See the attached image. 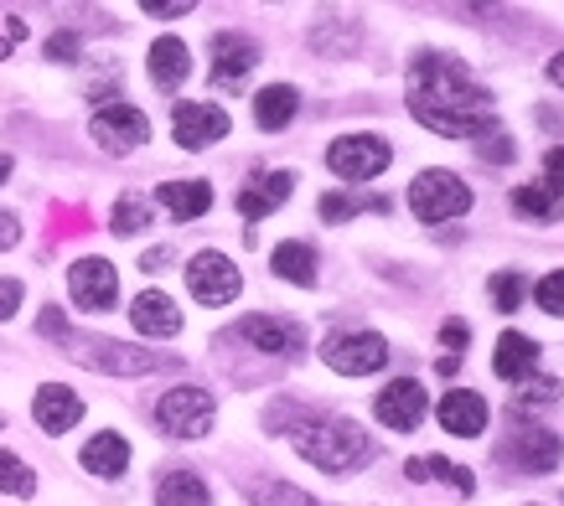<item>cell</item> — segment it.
Segmentation results:
<instances>
[{
    "label": "cell",
    "instance_id": "cell-1",
    "mask_svg": "<svg viewBox=\"0 0 564 506\" xmlns=\"http://www.w3.org/2000/svg\"><path fill=\"white\" fill-rule=\"evenodd\" d=\"M404 99H410V114L425 124L430 135H445V140H481L497 124L492 94L451 52H430V47L414 52Z\"/></svg>",
    "mask_w": 564,
    "mask_h": 506
},
{
    "label": "cell",
    "instance_id": "cell-2",
    "mask_svg": "<svg viewBox=\"0 0 564 506\" xmlns=\"http://www.w3.org/2000/svg\"><path fill=\"white\" fill-rule=\"evenodd\" d=\"M264 429H270V435H291L295 455L311 460V465L326 475H352L378 455L373 435H368L358 419L326 414V408H311V404H274L270 414H264Z\"/></svg>",
    "mask_w": 564,
    "mask_h": 506
},
{
    "label": "cell",
    "instance_id": "cell-3",
    "mask_svg": "<svg viewBox=\"0 0 564 506\" xmlns=\"http://www.w3.org/2000/svg\"><path fill=\"white\" fill-rule=\"evenodd\" d=\"M63 346H68V356L78 367L104 372V377H151V372H161V367H176V356L145 352V346H124V341H109V337H84V331H73Z\"/></svg>",
    "mask_w": 564,
    "mask_h": 506
},
{
    "label": "cell",
    "instance_id": "cell-4",
    "mask_svg": "<svg viewBox=\"0 0 564 506\" xmlns=\"http://www.w3.org/2000/svg\"><path fill=\"white\" fill-rule=\"evenodd\" d=\"M410 212L420 222H451V218H466L471 212V186L456 176V170H441V166H430V170H420L410 182Z\"/></svg>",
    "mask_w": 564,
    "mask_h": 506
},
{
    "label": "cell",
    "instance_id": "cell-5",
    "mask_svg": "<svg viewBox=\"0 0 564 506\" xmlns=\"http://www.w3.org/2000/svg\"><path fill=\"white\" fill-rule=\"evenodd\" d=\"M151 419L161 435L172 439H203L207 429H213V419H218V404H213V393L207 388H166L161 398H155Z\"/></svg>",
    "mask_w": 564,
    "mask_h": 506
},
{
    "label": "cell",
    "instance_id": "cell-6",
    "mask_svg": "<svg viewBox=\"0 0 564 506\" xmlns=\"http://www.w3.org/2000/svg\"><path fill=\"white\" fill-rule=\"evenodd\" d=\"M322 362L343 377H373L383 362H389V341L378 331H362V326H343L322 341Z\"/></svg>",
    "mask_w": 564,
    "mask_h": 506
},
{
    "label": "cell",
    "instance_id": "cell-7",
    "mask_svg": "<svg viewBox=\"0 0 564 506\" xmlns=\"http://www.w3.org/2000/svg\"><path fill=\"white\" fill-rule=\"evenodd\" d=\"M497 460H502L508 471L549 475L564 460V439L554 435V429H544V424H508V439H502Z\"/></svg>",
    "mask_w": 564,
    "mask_h": 506
},
{
    "label": "cell",
    "instance_id": "cell-8",
    "mask_svg": "<svg viewBox=\"0 0 564 506\" xmlns=\"http://www.w3.org/2000/svg\"><path fill=\"white\" fill-rule=\"evenodd\" d=\"M187 289H192V300L197 305L223 310V305H234L243 295V274H239V264H234L228 253L203 249V253H192L187 258Z\"/></svg>",
    "mask_w": 564,
    "mask_h": 506
},
{
    "label": "cell",
    "instance_id": "cell-9",
    "mask_svg": "<svg viewBox=\"0 0 564 506\" xmlns=\"http://www.w3.org/2000/svg\"><path fill=\"white\" fill-rule=\"evenodd\" d=\"M389 161H393V145L383 135H343L326 145V166L343 182H373V176L389 170Z\"/></svg>",
    "mask_w": 564,
    "mask_h": 506
},
{
    "label": "cell",
    "instance_id": "cell-10",
    "mask_svg": "<svg viewBox=\"0 0 564 506\" xmlns=\"http://www.w3.org/2000/svg\"><path fill=\"white\" fill-rule=\"evenodd\" d=\"M88 135H94L99 151L130 155V151H140V145L151 140V119L140 114L135 103H99L94 119H88Z\"/></svg>",
    "mask_w": 564,
    "mask_h": 506
},
{
    "label": "cell",
    "instance_id": "cell-11",
    "mask_svg": "<svg viewBox=\"0 0 564 506\" xmlns=\"http://www.w3.org/2000/svg\"><path fill=\"white\" fill-rule=\"evenodd\" d=\"M207 57H213V84L228 88V94H239L243 78L259 68L264 47H259L249 32H218L207 42Z\"/></svg>",
    "mask_w": 564,
    "mask_h": 506
},
{
    "label": "cell",
    "instance_id": "cell-12",
    "mask_svg": "<svg viewBox=\"0 0 564 506\" xmlns=\"http://www.w3.org/2000/svg\"><path fill=\"white\" fill-rule=\"evenodd\" d=\"M68 295L78 310H88V316H99V310H115V300H120V274H115V264L109 258H99V253H88V258H78L68 270Z\"/></svg>",
    "mask_w": 564,
    "mask_h": 506
},
{
    "label": "cell",
    "instance_id": "cell-13",
    "mask_svg": "<svg viewBox=\"0 0 564 506\" xmlns=\"http://www.w3.org/2000/svg\"><path fill=\"white\" fill-rule=\"evenodd\" d=\"M373 414L383 429H393V435H414L430 414V393L420 388L414 377H393L389 388L373 398Z\"/></svg>",
    "mask_w": 564,
    "mask_h": 506
},
{
    "label": "cell",
    "instance_id": "cell-14",
    "mask_svg": "<svg viewBox=\"0 0 564 506\" xmlns=\"http://www.w3.org/2000/svg\"><path fill=\"white\" fill-rule=\"evenodd\" d=\"M239 337L264 356H301L306 352V326L291 316H243Z\"/></svg>",
    "mask_w": 564,
    "mask_h": 506
},
{
    "label": "cell",
    "instance_id": "cell-15",
    "mask_svg": "<svg viewBox=\"0 0 564 506\" xmlns=\"http://www.w3.org/2000/svg\"><path fill=\"white\" fill-rule=\"evenodd\" d=\"M228 135V114L218 103H176L172 109V140L182 151H207Z\"/></svg>",
    "mask_w": 564,
    "mask_h": 506
},
{
    "label": "cell",
    "instance_id": "cell-16",
    "mask_svg": "<svg viewBox=\"0 0 564 506\" xmlns=\"http://www.w3.org/2000/svg\"><path fill=\"white\" fill-rule=\"evenodd\" d=\"M435 419H441L445 435L477 439L481 429H487V419H492V408H487V398H481L477 388H451L441 404H435Z\"/></svg>",
    "mask_w": 564,
    "mask_h": 506
},
{
    "label": "cell",
    "instance_id": "cell-17",
    "mask_svg": "<svg viewBox=\"0 0 564 506\" xmlns=\"http://www.w3.org/2000/svg\"><path fill=\"white\" fill-rule=\"evenodd\" d=\"M130 326L151 341H172L182 331V305L166 289H140L135 300H130Z\"/></svg>",
    "mask_w": 564,
    "mask_h": 506
},
{
    "label": "cell",
    "instance_id": "cell-18",
    "mask_svg": "<svg viewBox=\"0 0 564 506\" xmlns=\"http://www.w3.org/2000/svg\"><path fill=\"white\" fill-rule=\"evenodd\" d=\"M291 191H295V170H254L239 191L243 222H259V218H270V212H280Z\"/></svg>",
    "mask_w": 564,
    "mask_h": 506
},
{
    "label": "cell",
    "instance_id": "cell-19",
    "mask_svg": "<svg viewBox=\"0 0 564 506\" xmlns=\"http://www.w3.org/2000/svg\"><path fill=\"white\" fill-rule=\"evenodd\" d=\"M32 419L42 435H68L73 424L84 419V398H78L68 383H42L32 398Z\"/></svg>",
    "mask_w": 564,
    "mask_h": 506
},
{
    "label": "cell",
    "instance_id": "cell-20",
    "mask_svg": "<svg viewBox=\"0 0 564 506\" xmlns=\"http://www.w3.org/2000/svg\"><path fill=\"white\" fill-rule=\"evenodd\" d=\"M145 68H151V84L161 94H176V88L192 78V52L182 36H155L151 52H145Z\"/></svg>",
    "mask_w": 564,
    "mask_h": 506
},
{
    "label": "cell",
    "instance_id": "cell-21",
    "mask_svg": "<svg viewBox=\"0 0 564 506\" xmlns=\"http://www.w3.org/2000/svg\"><path fill=\"white\" fill-rule=\"evenodd\" d=\"M492 372L502 383H529L539 377V341L523 337V331H502L492 352Z\"/></svg>",
    "mask_w": 564,
    "mask_h": 506
},
{
    "label": "cell",
    "instance_id": "cell-22",
    "mask_svg": "<svg viewBox=\"0 0 564 506\" xmlns=\"http://www.w3.org/2000/svg\"><path fill=\"white\" fill-rule=\"evenodd\" d=\"M88 475H99V481H115V475L130 471V439L115 435V429H99V435L88 439L84 450H78Z\"/></svg>",
    "mask_w": 564,
    "mask_h": 506
},
{
    "label": "cell",
    "instance_id": "cell-23",
    "mask_svg": "<svg viewBox=\"0 0 564 506\" xmlns=\"http://www.w3.org/2000/svg\"><path fill=\"white\" fill-rule=\"evenodd\" d=\"M295 114H301V88H291V84H264L254 94V124L264 130V135L291 130Z\"/></svg>",
    "mask_w": 564,
    "mask_h": 506
},
{
    "label": "cell",
    "instance_id": "cell-24",
    "mask_svg": "<svg viewBox=\"0 0 564 506\" xmlns=\"http://www.w3.org/2000/svg\"><path fill=\"white\" fill-rule=\"evenodd\" d=\"M270 270H274V279H285V285L311 289V285H316V274H322V258H316V249H311V243L285 238V243L270 253Z\"/></svg>",
    "mask_w": 564,
    "mask_h": 506
},
{
    "label": "cell",
    "instance_id": "cell-25",
    "mask_svg": "<svg viewBox=\"0 0 564 506\" xmlns=\"http://www.w3.org/2000/svg\"><path fill=\"white\" fill-rule=\"evenodd\" d=\"M155 202L166 207L176 222H192V218H203L207 207H213V186L197 182V176H192V182H161L155 186Z\"/></svg>",
    "mask_w": 564,
    "mask_h": 506
},
{
    "label": "cell",
    "instance_id": "cell-26",
    "mask_svg": "<svg viewBox=\"0 0 564 506\" xmlns=\"http://www.w3.org/2000/svg\"><path fill=\"white\" fill-rule=\"evenodd\" d=\"M564 398V383L560 377H529V383H518V398H513V424H539V414H549V408Z\"/></svg>",
    "mask_w": 564,
    "mask_h": 506
},
{
    "label": "cell",
    "instance_id": "cell-27",
    "mask_svg": "<svg viewBox=\"0 0 564 506\" xmlns=\"http://www.w3.org/2000/svg\"><path fill=\"white\" fill-rule=\"evenodd\" d=\"M155 506H213V491L197 471H166L155 481Z\"/></svg>",
    "mask_w": 564,
    "mask_h": 506
},
{
    "label": "cell",
    "instance_id": "cell-28",
    "mask_svg": "<svg viewBox=\"0 0 564 506\" xmlns=\"http://www.w3.org/2000/svg\"><path fill=\"white\" fill-rule=\"evenodd\" d=\"M508 207H513V218L539 222V228H549V222L564 218V202L549 191V186H518L513 197H508Z\"/></svg>",
    "mask_w": 564,
    "mask_h": 506
},
{
    "label": "cell",
    "instance_id": "cell-29",
    "mask_svg": "<svg viewBox=\"0 0 564 506\" xmlns=\"http://www.w3.org/2000/svg\"><path fill=\"white\" fill-rule=\"evenodd\" d=\"M322 222H352L362 212H389V197H368V191H326L316 202Z\"/></svg>",
    "mask_w": 564,
    "mask_h": 506
},
{
    "label": "cell",
    "instance_id": "cell-30",
    "mask_svg": "<svg viewBox=\"0 0 564 506\" xmlns=\"http://www.w3.org/2000/svg\"><path fill=\"white\" fill-rule=\"evenodd\" d=\"M306 42L322 57H352L362 47V32H358V21H322V26H311Z\"/></svg>",
    "mask_w": 564,
    "mask_h": 506
},
{
    "label": "cell",
    "instance_id": "cell-31",
    "mask_svg": "<svg viewBox=\"0 0 564 506\" xmlns=\"http://www.w3.org/2000/svg\"><path fill=\"white\" fill-rule=\"evenodd\" d=\"M404 475H410V481H451V486L462 491V496H471V491H477V475L466 471V465H451L445 455H420V460H410V465H404Z\"/></svg>",
    "mask_w": 564,
    "mask_h": 506
},
{
    "label": "cell",
    "instance_id": "cell-32",
    "mask_svg": "<svg viewBox=\"0 0 564 506\" xmlns=\"http://www.w3.org/2000/svg\"><path fill=\"white\" fill-rule=\"evenodd\" d=\"M243 496H249V506H316V496L291 486V481H259V486H243Z\"/></svg>",
    "mask_w": 564,
    "mask_h": 506
},
{
    "label": "cell",
    "instance_id": "cell-33",
    "mask_svg": "<svg viewBox=\"0 0 564 506\" xmlns=\"http://www.w3.org/2000/svg\"><path fill=\"white\" fill-rule=\"evenodd\" d=\"M109 228L120 238H135L151 228V202L145 197H135V191H124L120 202H115V212H109Z\"/></svg>",
    "mask_w": 564,
    "mask_h": 506
},
{
    "label": "cell",
    "instance_id": "cell-34",
    "mask_svg": "<svg viewBox=\"0 0 564 506\" xmlns=\"http://www.w3.org/2000/svg\"><path fill=\"white\" fill-rule=\"evenodd\" d=\"M0 491H6V496H17V502L36 496V471L21 455H11V450H0Z\"/></svg>",
    "mask_w": 564,
    "mask_h": 506
},
{
    "label": "cell",
    "instance_id": "cell-35",
    "mask_svg": "<svg viewBox=\"0 0 564 506\" xmlns=\"http://www.w3.org/2000/svg\"><path fill=\"white\" fill-rule=\"evenodd\" d=\"M487 295H492V305L502 310V316H513L518 305H523V274L513 270H497L492 279H487Z\"/></svg>",
    "mask_w": 564,
    "mask_h": 506
},
{
    "label": "cell",
    "instance_id": "cell-36",
    "mask_svg": "<svg viewBox=\"0 0 564 506\" xmlns=\"http://www.w3.org/2000/svg\"><path fill=\"white\" fill-rule=\"evenodd\" d=\"M533 300H539L544 316H560L564 321V270H549L544 279H539V289H533Z\"/></svg>",
    "mask_w": 564,
    "mask_h": 506
},
{
    "label": "cell",
    "instance_id": "cell-37",
    "mask_svg": "<svg viewBox=\"0 0 564 506\" xmlns=\"http://www.w3.org/2000/svg\"><path fill=\"white\" fill-rule=\"evenodd\" d=\"M477 151L487 155L492 166H508V161H518V145H513V135H508L502 124H492V130H487V135L477 140Z\"/></svg>",
    "mask_w": 564,
    "mask_h": 506
},
{
    "label": "cell",
    "instance_id": "cell-38",
    "mask_svg": "<svg viewBox=\"0 0 564 506\" xmlns=\"http://www.w3.org/2000/svg\"><path fill=\"white\" fill-rule=\"evenodd\" d=\"M36 331H42V337H52V341H68V337H73L68 316H63L57 305H42V316H36Z\"/></svg>",
    "mask_w": 564,
    "mask_h": 506
},
{
    "label": "cell",
    "instance_id": "cell-39",
    "mask_svg": "<svg viewBox=\"0 0 564 506\" xmlns=\"http://www.w3.org/2000/svg\"><path fill=\"white\" fill-rule=\"evenodd\" d=\"M52 63H78V32H57L47 36V47H42Z\"/></svg>",
    "mask_w": 564,
    "mask_h": 506
},
{
    "label": "cell",
    "instance_id": "cell-40",
    "mask_svg": "<svg viewBox=\"0 0 564 506\" xmlns=\"http://www.w3.org/2000/svg\"><path fill=\"white\" fill-rule=\"evenodd\" d=\"M544 182H549V191H554V197L564 191V145H554V151L544 155Z\"/></svg>",
    "mask_w": 564,
    "mask_h": 506
},
{
    "label": "cell",
    "instance_id": "cell-41",
    "mask_svg": "<svg viewBox=\"0 0 564 506\" xmlns=\"http://www.w3.org/2000/svg\"><path fill=\"white\" fill-rule=\"evenodd\" d=\"M21 310V279H6L0 274V321H11Z\"/></svg>",
    "mask_w": 564,
    "mask_h": 506
},
{
    "label": "cell",
    "instance_id": "cell-42",
    "mask_svg": "<svg viewBox=\"0 0 564 506\" xmlns=\"http://www.w3.org/2000/svg\"><path fill=\"white\" fill-rule=\"evenodd\" d=\"M192 11V0H145V16H161V21H176V16H187Z\"/></svg>",
    "mask_w": 564,
    "mask_h": 506
},
{
    "label": "cell",
    "instance_id": "cell-43",
    "mask_svg": "<svg viewBox=\"0 0 564 506\" xmlns=\"http://www.w3.org/2000/svg\"><path fill=\"white\" fill-rule=\"evenodd\" d=\"M441 341L451 346V356H456L462 346H471V326H466V321H445L441 326Z\"/></svg>",
    "mask_w": 564,
    "mask_h": 506
},
{
    "label": "cell",
    "instance_id": "cell-44",
    "mask_svg": "<svg viewBox=\"0 0 564 506\" xmlns=\"http://www.w3.org/2000/svg\"><path fill=\"white\" fill-rule=\"evenodd\" d=\"M21 243V218L17 212H6V207H0V253L6 249H17Z\"/></svg>",
    "mask_w": 564,
    "mask_h": 506
},
{
    "label": "cell",
    "instance_id": "cell-45",
    "mask_svg": "<svg viewBox=\"0 0 564 506\" xmlns=\"http://www.w3.org/2000/svg\"><path fill=\"white\" fill-rule=\"evenodd\" d=\"M172 258H176L172 249H151V253H145V258H140V270H145V274H155V270H166Z\"/></svg>",
    "mask_w": 564,
    "mask_h": 506
},
{
    "label": "cell",
    "instance_id": "cell-46",
    "mask_svg": "<svg viewBox=\"0 0 564 506\" xmlns=\"http://www.w3.org/2000/svg\"><path fill=\"white\" fill-rule=\"evenodd\" d=\"M549 78H554V88H564V52H554V57H549Z\"/></svg>",
    "mask_w": 564,
    "mask_h": 506
},
{
    "label": "cell",
    "instance_id": "cell-47",
    "mask_svg": "<svg viewBox=\"0 0 564 506\" xmlns=\"http://www.w3.org/2000/svg\"><path fill=\"white\" fill-rule=\"evenodd\" d=\"M456 367H462V356H451V352L435 362V372H441V377H456Z\"/></svg>",
    "mask_w": 564,
    "mask_h": 506
},
{
    "label": "cell",
    "instance_id": "cell-48",
    "mask_svg": "<svg viewBox=\"0 0 564 506\" xmlns=\"http://www.w3.org/2000/svg\"><path fill=\"white\" fill-rule=\"evenodd\" d=\"M11 47H17V42H11V36H0V63L11 57Z\"/></svg>",
    "mask_w": 564,
    "mask_h": 506
},
{
    "label": "cell",
    "instance_id": "cell-49",
    "mask_svg": "<svg viewBox=\"0 0 564 506\" xmlns=\"http://www.w3.org/2000/svg\"><path fill=\"white\" fill-rule=\"evenodd\" d=\"M11 166H17V161H11V155H0V182L11 176Z\"/></svg>",
    "mask_w": 564,
    "mask_h": 506
},
{
    "label": "cell",
    "instance_id": "cell-50",
    "mask_svg": "<svg viewBox=\"0 0 564 506\" xmlns=\"http://www.w3.org/2000/svg\"><path fill=\"white\" fill-rule=\"evenodd\" d=\"M0 429H6V414H0Z\"/></svg>",
    "mask_w": 564,
    "mask_h": 506
}]
</instances>
